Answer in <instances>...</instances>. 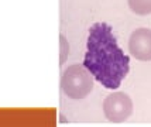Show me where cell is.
Instances as JSON below:
<instances>
[{
    "instance_id": "2",
    "label": "cell",
    "mask_w": 151,
    "mask_h": 127,
    "mask_svg": "<svg viewBox=\"0 0 151 127\" xmlns=\"http://www.w3.org/2000/svg\"><path fill=\"white\" fill-rule=\"evenodd\" d=\"M93 79L92 74L83 65H71L62 72L61 89L68 98L81 100L92 92Z\"/></svg>"
},
{
    "instance_id": "4",
    "label": "cell",
    "mask_w": 151,
    "mask_h": 127,
    "mask_svg": "<svg viewBox=\"0 0 151 127\" xmlns=\"http://www.w3.org/2000/svg\"><path fill=\"white\" fill-rule=\"evenodd\" d=\"M129 51L138 61H151V28L133 31L129 40Z\"/></svg>"
},
{
    "instance_id": "6",
    "label": "cell",
    "mask_w": 151,
    "mask_h": 127,
    "mask_svg": "<svg viewBox=\"0 0 151 127\" xmlns=\"http://www.w3.org/2000/svg\"><path fill=\"white\" fill-rule=\"evenodd\" d=\"M59 44H61V50H59V64L64 65V62L68 58V54H69V44H68V40L65 38V35H59Z\"/></svg>"
},
{
    "instance_id": "5",
    "label": "cell",
    "mask_w": 151,
    "mask_h": 127,
    "mask_svg": "<svg viewBox=\"0 0 151 127\" xmlns=\"http://www.w3.org/2000/svg\"><path fill=\"white\" fill-rule=\"evenodd\" d=\"M127 1L133 13L138 14V16L151 14V0H127Z\"/></svg>"
},
{
    "instance_id": "1",
    "label": "cell",
    "mask_w": 151,
    "mask_h": 127,
    "mask_svg": "<svg viewBox=\"0 0 151 127\" xmlns=\"http://www.w3.org/2000/svg\"><path fill=\"white\" fill-rule=\"evenodd\" d=\"M83 67L106 89H117L130 71V58L119 47L113 28L107 23H95L88 35Z\"/></svg>"
},
{
    "instance_id": "3",
    "label": "cell",
    "mask_w": 151,
    "mask_h": 127,
    "mask_svg": "<svg viewBox=\"0 0 151 127\" xmlns=\"http://www.w3.org/2000/svg\"><path fill=\"white\" fill-rule=\"evenodd\" d=\"M103 113L112 123H123L133 113V102L124 92H113L103 100Z\"/></svg>"
}]
</instances>
